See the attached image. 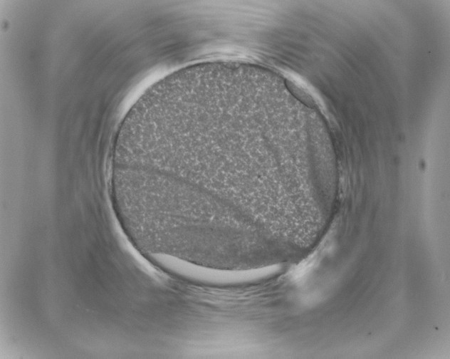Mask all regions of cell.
I'll list each match as a JSON object with an SVG mask.
<instances>
[{"label":"cell","mask_w":450,"mask_h":359,"mask_svg":"<svg viewBox=\"0 0 450 359\" xmlns=\"http://www.w3.org/2000/svg\"><path fill=\"white\" fill-rule=\"evenodd\" d=\"M257 94L181 85L161 117L152 182L160 210L216 225L250 222L270 189L276 151Z\"/></svg>","instance_id":"obj_1"}]
</instances>
